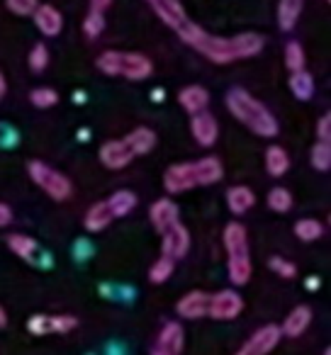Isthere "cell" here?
Segmentation results:
<instances>
[{"label":"cell","mask_w":331,"mask_h":355,"mask_svg":"<svg viewBox=\"0 0 331 355\" xmlns=\"http://www.w3.org/2000/svg\"><path fill=\"white\" fill-rule=\"evenodd\" d=\"M190 251V234L183 224H173L171 229L163 232V243H161V256L171 258V261H180Z\"/></svg>","instance_id":"9c48e42d"},{"label":"cell","mask_w":331,"mask_h":355,"mask_svg":"<svg viewBox=\"0 0 331 355\" xmlns=\"http://www.w3.org/2000/svg\"><path fill=\"white\" fill-rule=\"evenodd\" d=\"M30 331L35 336H42V334H46L49 331V316H42V314H37V316H32L30 319Z\"/></svg>","instance_id":"74e56055"},{"label":"cell","mask_w":331,"mask_h":355,"mask_svg":"<svg viewBox=\"0 0 331 355\" xmlns=\"http://www.w3.org/2000/svg\"><path fill=\"white\" fill-rule=\"evenodd\" d=\"M173 266H176V261H171V258L161 256L151 266V270H148V280H151L153 285H161V282H166L171 275H173Z\"/></svg>","instance_id":"f546056e"},{"label":"cell","mask_w":331,"mask_h":355,"mask_svg":"<svg viewBox=\"0 0 331 355\" xmlns=\"http://www.w3.org/2000/svg\"><path fill=\"white\" fill-rule=\"evenodd\" d=\"M268 207L273 209V212H290L292 209V195L290 190L285 188H273L271 193H268Z\"/></svg>","instance_id":"83f0119b"},{"label":"cell","mask_w":331,"mask_h":355,"mask_svg":"<svg viewBox=\"0 0 331 355\" xmlns=\"http://www.w3.org/2000/svg\"><path fill=\"white\" fill-rule=\"evenodd\" d=\"M227 110L234 114V119H239L244 127L263 139H273L280 129L271 110L241 88H232L227 93Z\"/></svg>","instance_id":"7a4b0ae2"},{"label":"cell","mask_w":331,"mask_h":355,"mask_svg":"<svg viewBox=\"0 0 331 355\" xmlns=\"http://www.w3.org/2000/svg\"><path fill=\"white\" fill-rule=\"evenodd\" d=\"M290 90L302 103L312 100V95H314V78H312L307 71H295V73L290 76Z\"/></svg>","instance_id":"484cf974"},{"label":"cell","mask_w":331,"mask_h":355,"mask_svg":"<svg viewBox=\"0 0 331 355\" xmlns=\"http://www.w3.org/2000/svg\"><path fill=\"white\" fill-rule=\"evenodd\" d=\"M324 355H331V348H326V350H324Z\"/></svg>","instance_id":"7dc6e473"},{"label":"cell","mask_w":331,"mask_h":355,"mask_svg":"<svg viewBox=\"0 0 331 355\" xmlns=\"http://www.w3.org/2000/svg\"><path fill=\"white\" fill-rule=\"evenodd\" d=\"M148 8L156 12V17L163 22V25H169L171 30L178 32L180 27L188 22V15H185V8L180 0H146Z\"/></svg>","instance_id":"30bf717a"},{"label":"cell","mask_w":331,"mask_h":355,"mask_svg":"<svg viewBox=\"0 0 331 355\" xmlns=\"http://www.w3.org/2000/svg\"><path fill=\"white\" fill-rule=\"evenodd\" d=\"M309 321H312V309H309V306H305V304H300L285 316V324H282L280 331L285 336H290V338H297V336H302L307 331Z\"/></svg>","instance_id":"ac0fdd59"},{"label":"cell","mask_w":331,"mask_h":355,"mask_svg":"<svg viewBox=\"0 0 331 355\" xmlns=\"http://www.w3.org/2000/svg\"><path fill=\"white\" fill-rule=\"evenodd\" d=\"M290 168V158H287V151L280 146H268L266 151V171L271 173L273 178H280L287 173Z\"/></svg>","instance_id":"cb8c5ba5"},{"label":"cell","mask_w":331,"mask_h":355,"mask_svg":"<svg viewBox=\"0 0 331 355\" xmlns=\"http://www.w3.org/2000/svg\"><path fill=\"white\" fill-rule=\"evenodd\" d=\"M316 137H319V141L331 144V114L329 112H326L324 117L319 119V124H316Z\"/></svg>","instance_id":"f35d334b"},{"label":"cell","mask_w":331,"mask_h":355,"mask_svg":"<svg viewBox=\"0 0 331 355\" xmlns=\"http://www.w3.org/2000/svg\"><path fill=\"white\" fill-rule=\"evenodd\" d=\"M224 248H227V268L232 285H246L251 280V256H248L246 229L239 222L227 224L224 229Z\"/></svg>","instance_id":"3957f363"},{"label":"cell","mask_w":331,"mask_h":355,"mask_svg":"<svg viewBox=\"0 0 331 355\" xmlns=\"http://www.w3.org/2000/svg\"><path fill=\"white\" fill-rule=\"evenodd\" d=\"M30 103L35 105V107L46 110V107H54V105L59 103V95H56V90H51V88H35L30 93Z\"/></svg>","instance_id":"1f68e13d"},{"label":"cell","mask_w":331,"mask_h":355,"mask_svg":"<svg viewBox=\"0 0 331 355\" xmlns=\"http://www.w3.org/2000/svg\"><path fill=\"white\" fill-rule=\"evenodd\" d=\"M12 222V209L6 202H0V227H8Z\"/></svg>","instance_id":"ab89813d"},{"label":"cell","mask_w":331,"mask_h":355,"mask_svg":"<svg viewBox=\"0 0 331 355\" xmlns=\"http://www.w3.org/2000/svg\"><path fill=\"white\" fill-rule=\"evenodd\" d=\"M178 217H180L178 205H176L173 200H169V198H163V200H158V202H153L151 209H148V219H151L153 229H156L158 234H163L166 229H171L173 224H178L180 222Z\"/></svg>","instance_id":"8fae6325"},{"label":"cell","mask_w":331,"mask_h":355,"mask_svg":"<svg viewBox=\"0 0 331 355\" xmlns=\"http://www.w3.org/2000/svg\"><path fill=\"white\" fill-rule=\"evenodd\" d=\"M110 6H112V0H90V10L95 12H105Z\"/></svg>","instance_id":"60d3db41"},{"label":"cell","mask_w":331,"mask_h":355,"mask_svg":"<svg viewBox=\"0 0 331 355\" xmlns=\"http://www.w3.org/2000/svg\"><path fill=\"white\" fill-rule=\"evenodd\" d=\"M134 158L132 148L127 146L124 139H112V141L103 144L100 146V161H103L105 168H112V171H119V168L129 166Z\"/></svg>","instance_id":"7c38bea8"},{"label":"cell","mask_w":331,"mask_h":355,"mask_svg":"<svg viewBox=\"0 0 331 355\" xmlns=\"http://www.w3.org/2000/svg\"><path fill=\"white\" fill-rule=\"evenodd\" d=\"M151 355H171V353H166V350H161V348H156V350H153V353Z\"/></svg>","instance_id":"bcb514c9"},{"label":"cell","mask_w":331,"mask_h":355,"mask_svg":"<svg viewBox=\"0 0 331 355\" xmlns=\"http://www.w3.org/2000/svg\"><path fill=\"white\" fill-rule=\"evenodd\" d=\"M6 6L10 12H15V15H32V12L37 10V0H6Z\"/></svg>","instance_id":"8d00e7d4"},{"label":"cell","mask_w":331,"mask_h":355,"mask_svg":"<svg viewBox=\"0 0 331 355\" xmlns=\"http://www.w3.org/2000/svg\"><path fill=\"white\" fill-rule=\"evenodd\" d=\"M295 234L302 241H316V239H321V234H324V227H321V222H316V219H300V222L295 224Z\"/></svg>","instance_id":"f1b7e54d"},{"label":"cell","mask_w":331,"mask_h":355,"mask_svg":"<svg viewBox=\"0 0 331 355\" xmlns=\"http://www.w3.org/2000/svg\"><path fill=\"white\" fill-rule=\"evenodd\" d=\"M32 15H35L37 30L44 37H56L64 30V17H61V12L54 6H37V10Z\"/></svg>","instance_id":"5bb4252c"},{"label":"cell","mask_w":331,"mask_h":355,"mask_svg":"<svg viewBox=\"0 0 331 355\" xmlns=\"http://www.w3.org/2000/svg\"><path fill=\"white\" fill-rule=\"evenodd\" d=\"M190 132H193L195 141H198L200 146H212L219 137V124L210 112H200V114H193Z\"/></svg>","instance_id":"4fadbf2b"},{"label":"cell","mask_w":331,"mask_h":355,"mask_svg":"<svg viewBox=\"0 0 331 355\" xmlns=\"http://www.w3.org/2000/svg\"><path fill=\"white\" fill-rule=\"evenodd\" d=\"M112 222H114V217H112V212H110L108 202H95L93 207L85 212V219H83L88 232H103V229L110 227Z\"/></svg>","instance_id":"603a6c76"},{"label":"cell","mask_w":331,"mask_h":355,"mask_svg":"<svg viewBox=\"0 0 331 355\" xmlns=\"http://www.w3.org/2000/svg\"><path fill=\"white\" fill-rule=\"evenodd\" d=\"M244 311V300L239 292L234 290H222L217 295H210V306L207 316H212L214 321H232Z\"/></svg>","instance_id":"52a82bcc"},{"label":"cell","mask_w":331,"mask_h":355,"mask_svg":"<svg viewBox=\"0 0 331 355\" xmlns=\"http://www.w3.org/2000/svg\"><path fill=\"white\" fill-rule=\"evenodd\" d=\"M178 103L185 112L200 114V112H205V107H207L210 93L203 88V85H188V88H183L178 93Z\"/></svg>","instance_id":"2e32d148"},{"label":"cell","mask_w":331,"mask_h":355,"mask_svg":"<svg viewBox=\"0 0 331 355\" xmlns=\"http://www.w3.org/2000/svg\"><path fill=\"white\" fill-rule=\"evenodd\" d=\"M285 66L295 73V71H305V49L300 42H287L285 46Z\"/></svg>","instance_id":"4dcf8cb0"},{"label":"cell","mask_w":331,"mask_h":355,"mask_svg":"<svg viewBox=\"0 0 331 355\" xmlns=\"http://www.w3.org/2000/svg\"><path fill=\"white\" fill-rule=\"evenodd\" d=\"M156 348L166 350V353L171 355H180L185 348V336H183V329H180V324H176V321H171V324H166L161 329V334H158V345Z\"/></svg>","instance_id":"e0dca14e"},{"label":"cell","mask_w":331,"mask_h":355,"mask_svg":"<svg viewBox=\"0 0 331 355\" xmlns=\"http://www.w3.org/2000/svg\"><path fill=\"white\" fill-rule=\"evenodd\" d=\"M103 30H105V15H103V12L90 10V12H88V17H85V22H83V32H85V37H90V40H95V37L103 35Z\"/></svg>","instance_id":"d6a6232c"},{"label":"cell","mask_w":331,"mask_h":355,"mask_svg":"<svg viewBox=\"0 0 331 355\" xmlns=\"http://www.w3.org/2000/svg\"><path fill=\"white\" fill-rule=\"evenodd\" d=\"M76 324L78 321L74 319V316H49V331L51 334H69V331L76 329Z\"/></svg>","instance_id":"d590c367"},{"label":"cell","mask_w":331,"mask_h":355,"mask_svg":"<svg viewBox=\"0 0 331 355\" xmlns=\"http://www.w3.org/2000/svg\"><path fill=\"white\" fill-rule=\"evenodd\" d=\"M227 205L234 214H246L256 205V195L246 185H234V188L227 190Z\"/></svg>","instance_id":"ffe728a7"},{"label":"cell","mask_w":331,"mask_h":355,"mask_svg":"<svg viewBox=\"0 0 331 355\" xmlns=\"http://www.w3.org/2000/svg\"><path fill=\"white\" fill-rule=\"evenodd\" d=\"M302 6H305V0H278V25H280V30L290 32L297 25Z\"/></svg>","instance_id":"7402d4cb"},{"label":"cell","mask_w":331,"mask_h":355,"mask_svg":"<svg viewBox=\"0 0 331 355\" xmlns=\"http://www.w3.org/2000/svg\"><path fill=\"white\" fill-rule=\"evenodd\" d=\"M280 336H282L280 326H275V324L261 326L258 331H253L251 338H248L234 355H268L280 343Z\"/></svg>","instance_id":"ba28073f"},{"label":"cell","mask_w":331,"mask_h":355,"mask_svg":"<svg viewBox=\"0 0 331 355\" xmlns=\"http://www.w3.org/2000/svg\"><path fill=\"white\" fill-rule=\"evenodd\" d=\"M108 207H110V212H112L114 219L127 217V214L137 207V195L129 193V190H119V193H114L112 198L108 200Z\"/></svg>","instance_id":"d4e9b609"},{"label":"cell","mask_w":331,"mask_h":355,"mask_svg":"<svg viewBox=\"0 0 331 355\" xmlns=\"http://www.w3.org/2000/svg\"><path fill=\"white\" fill-rule=\"evenodd\" d=\"M203 185V171H200V161L193 163H176L166 171L163 175V188L171 195L188 193V190Z\"/></svg>","instance_id":"8992f818"},{"label":"cell","mask_w":331,"mask_h":355,"mask_svg":"<svg viewBox=\"0 0 331 355\" xmlns=\"http://www.w3.org/2000/svg\"><path fill=\"white\" fill-rule=\"evenodd\" d=\"M46 64H49V49H46V44H35L30 51V69L44 71Z\"/></svg>","instance_id":"e575fe53"},{"label":"cell","mask_w":331,"mask_h":355,"mask_svg":"<svg viewBox=\"0 0 331 355\" xmlns=\"http://www.w3.org/2000/svg\"><path fill=\"white\" fill-rule=\"evenodd\" d=\"M305 285H307V290H319V287H321V280H319V277H309V280H307Z\"/></svg>","instance_id":"b9f144b4"},{"label":"cell","mask_w":331,"mask_h":355,"mask_svg":"<svg viewBox=\"0 0 331 355\" xmlns=\"http://www.w3.org/2000/svg\"><path fill=\"white\" fill-rule=\"evenodd\" d=\"M6 90H8L6 76H3V71H0V100H3V95H6Z\"/></svg>","instance_id":"7bdbcfd3"},{"label":"cell","mask_w":331,"mask_h":355,"mask_svg":"<svg viewBox=\"0 0 331 355\" xmlns=\"http://www.w3.org/2000/svg\"><path fill=\"white\" fill-rule=\"evenodd\" d=\"M8 248L15 256H20L22 261H30V263H37V256H42L40 243L32 236H25V234H10L8 236Z\"/></svg>","instance_id":"d6986e66"},{"label":"cell","mask_w":331,"mask_h":355,"mask_svg":"<svg viewBox=\"0 0 331 355\" xmlns=\"http://www.w3.org/2000/svg\"><path fill=\"white\" fill-rule=\"evenodd\" d=\"M312 166L316 168V171L326 173L331 168V144L329 141H316L314 146H312Z\"/></svg>","instance_id":"4316f807"},{"label":"cell","mask_w":331,"mask_h":355,"mask_svg":"<svg viewBox=\"0 0 331 355\" xmlns=\"http://www.w3.org/2000/svg\"><path fill=\"white\" fill-rule=\"evenodd\" d=\"M180 40L188 46H193L195 51L210 59L212 64H234V61L251 59V56L261 54L263 40L253 32H244L237 37H217L205 32L203 27L193 25V22H185L178 30Z\"/></svg>","instance_id":"6da1fadb"},{"label":"cell","mask_w":331,"mask_h":355,"mask_svg":"<svg viewBox=\"0 0 331 355\" xmlns=\"http://www.w3.org/2000/svg\"><path fill=\"white\" fill-rule=\"evenodd\" d=\"M207 306H210L207 292L193 290L178 302V314L183 319H200V316H207Z\"/></svg>","instance_id":"9a60e30c"},{"label":"cell","mask_w":331,"mask_h":355,"mask_svg":"<svg viewBox=\"0 0 331 355\" xmlns=\"http://www.w3.org/2000/svg\"><path fill=\"white\" fill-rule=\"evenodd\" d=\"M268 266H271V270L275 272V275L285 277V280H292V277L297 275V268H295V263L285 261V258H280V256H273L271 261H268Z\"/></svg>","instance_id":"836d02e7"},{"label":"cell","mask_w":331,"mask_h":355,"mask_svg":"<svg viewBox=\"0 0 331 355\" xmlns=\"http://www.w3.org/2000/svg\"><path fill=\"white\" fill-rule=\"evenodd\" d=\"M163 95H166V93H163L161 88H156V90H153V103H161V98H163Z\"/></svg>","instance_id":"f6af8a7d"},{"label":"cell","mask_w":331,"mask_h":355,"mask_svg":"<svg viewBox=\"0 0 331 355\" xmlns=\"http://www.w3.org/2000/svg\"><path fill=\"white\" fill-rule=\"evenodd\" d=\"M8 324V314H6V309H3V306H0V329H3V326Z\"/></svg>","instance_id":"ee69618b"},{"label":"cell","mask_w":331,"mask_h":355,"mask_svg":"<svg viewBox=\"0 0 331 355\" xmlns=\"http://www.w3.org/2000/svg\"><path fill=\"white\" fill-rule=\"evenodd\" d=\"M124 141H127V146L132 148L134 156H144V153H148L153 146H156V134H153L148 127H139V129H134L132 134H127Z\"/></svg>","instance_id":"44dd1931"},{"label":"cell","mask_w":331,"mask_h":355,"mask_svg":"<svg viewBox=\"0 0 331 355\" xmlns=\"http://www.w3.org/2000/svg\"><path fill=\"white\" fill-rule=\"evenodd\" d=\"M27 171H30V178L35 180V185H40L51 200L64 202V200L71 198V190H74L71 188V180L64 173L56 171V168L46 166L44 161H30Z\"/></svg>","instance_id":"5b68a950"},{"label":"cell","mask_w":331,"mask_h":355,"mask_svg":"<svg viewBox=\"0 0 331 355\" xmlns=\"http://www.w3.org/2000/svg\"><path fill=\"white\" fill-rule=\"evenodd\" d=\"M98 69L105 76H114V78H127V80H144L151 76L153 66L148 56L137 54V51H117L110 49L98 56Z\"/></svg>","instance_id":"277c9868"}]
</instances>
